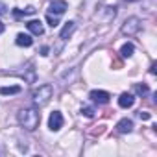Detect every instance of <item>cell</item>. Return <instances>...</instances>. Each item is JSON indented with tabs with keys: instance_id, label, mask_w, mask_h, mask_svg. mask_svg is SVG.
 <instances>
[{
	"instance_id": "obj_1",
	"label": "cell",
	"mask_w": 157,
	"mask_h": 157,
	"mask_svg": "<svg viewBox=\"0 0 157 157\" xmlns=\"http://www.w3.org/2000/svg\"><path fill=\"white\" fill-rule=\"evenodd\" d=\"M17 120H19V124H21L24 129L33 131V129L39 126V122H41V115H39V111L33 109V107H24V109L19 111Z\"/></svg>"
},
{
	"instance_id": "obj_2",
	"label": "cell",
	"mask_w": 157,
	"mask_h": 157,
	"mask_svg": "<svg viewBox=\"0 0 157 157\" xmlns=\"http://www.w3.org/2000/svg\"><path fill=\"white\" fill-rule=\"evenodd\" d=\"M52 94H54V89H52V85L44 83V85H39L37 89H33V93H32V98H33L35 105H46V104L50 102Z\"/></svg>"
},
{
	"instance_id": "obj_3",
	"label": "cell",
	"mask_w": 157,
	"mask_h": 157,
	"mask_svg": "<svg viewBox=\"0 0 157 157\" xmlns=\"http://www.w3.org/2000/svg\"><path fill=\"white\" fill-rule=\"evenodd\" d=\"M139 30H140V21H139L137 17H129V19H126L124 24H122V28H120V32H122L124 35H135Z\"/></svg>"
},
{
	"instance_id": "obj_4",
	"label": "cell",
	"mask_w": 157,
	"mask_h": 157,
	"mask_svg": "<svg viewBox=\"0 0 157 157\" xmlns=\"http://www.w3.org/2000/svg\"><path fill=\"white\" fill-rule=\"evenodd\" d=\"M68 10V6H67V2L65 0H54V2L50 4V8H48V13L50 15H63L65 11Z\"/></svg>"
},
{
	"instance_id": "obj_5",
	"label": "cell",
	"mask_w": 157,
	"mask_h": 157,
	"mask_svg": "<svg viewBox=\"0 0 157 157\" xmlns=\"http://www.w3.org/2000/svg\"><path fill=\"white\" fill-rule=\"evenodd\" d=\"M61 126H63V115H61L59 111H54V113L50 115V118H48V128H50L52 131H59Z\"/></svg>"
},
{
	"instance_id": "obj_6",
	"label": "cell",
	"mask_w": 157,
	"mask_h": 157,
	"mask_svg": "<svg viewBox=\"0 0 157 157\" xmlns=\"http://www.w3.org/2000/svg\"><path fill=\"white\" fill-rule=\"evenodd\" d=\"M91 98H93V102H96V104H107L109 102V93H105V91H91V94H89Z\"/></svg>"
},
{
	"instance_id": "obj_7",
	"label": "cell",
	"mask_w": 157,
	"mask_h": 157,
	"mask_svg": "<svg viewBox=\"0 0 157 157\" xmlns=\"http://www.w3.org/2000/svg\"><path fill=\"white\" fill-rule=\"evenodd\" d=\"M28 30L33 33V35H43L44 33V28H43V22L41 21H37V19H33V21H30L28 24Z\"/></svg>"
},
{
	"instance_id": "obj_8",
	"label": "cell",
	"mask_w": 157,
	"mask_h": 157,
	"mask_svg": "<svg viewBox=\"0 0 157 157\" xmlns=\"http://www.w3.org/2000/svg\"><path fill=\"white\" fill-rule=\"evenodd\" d=\"M135 104V96L131 93H122L120 98H118V105L120 107H131Z\"/></svg>"
},
{
	"instance_id": "obj_9",
	"label": "cell",
	"mask_w": 157,
	"mask_h": 157,
	"mask_svg": "<svg viewBox=\"0 0 157 157\" xmlns=\"http://www.w3.org/2000/svg\"><path fill=\"white\" fill-rule=\"evenodd\" d=\"M133 129V122L129 118H122L118 124H117V131L118 133H129Z\"/></svg>"
},
{
	"instance_id": "obj_10",
	"label": "cell",
	"mask_w": 157,
	"mask_h": 157,
	"mask_svg": "<svg viewBox=\"0 0 157 157\" xmlns=\"http://www.w3.org/2000/svg\"><path fill=\"white\" fill-rule=\"evenodd\" d=\"M15 43H17L19 46H26V48H28V46L33 44V39H32L30 35H26V33H19L17 39H15Z\"/></svg>"
},
{
	"instance_id": "obj_11",
	"label": "cell",
	"mask_w": 157,
	"mask_h": 157,
	"mask_svg": "<svg viewBox=\"0 0 157 157\" xmlns=\"http://www.w3.org/2000/svg\"><path fill=\"white\" fill-rule=\"evenodd\" d=\"M76 30V22H72V21H68L67 24H65V28L61 30V33H59V39H67L68 35H72V32Z\"/></svg>"
},
{
	"instance_id": "obj_12",
	"label": "cell",
	"mask_w": 157,
	"mask_h": 157,
	"mask_svg": "<svg viewBox=\"0 0 157 157\" xmlns=\"http://www.w3.org/2000/svg\"><path fill=\"white\" fill-rule=\"evenodd\" d=\"M21 93L19 85H11V87H0V94H17Z\"/></svg>"
},
{
	"instance_id": "obj_13",
	"label": "cell",
	"mask_w": 157,
	"mask_h": 157,
	"mask_svg": "<svg viewBox=\"0 0 157 157\" xmlns=\"http://www.w3.org/2000/svg\"><path fill=\"white\" fill-rule=\"evenodd\" d=\"M133 50H135V46H133L131 43H126V44L122 46V50H120V54H122L124 57H131V56H133Z\"/></svg>"
},
{
	"instance_id": "obj_14",
	"label": "cell",
	"mask_w": 157,
	"mask_h": 157,
	"mask_svg": "<svg viewBox=\"0 0 157 157\" xmlns=\"http://www.w3.org/2000/svg\"><path fill=\"white\" fill-rule=\"evenodd\" d=\"M46 21H48V24H50L52 28H56V26L59 24V19H57V15H50V13H48V15H46Z\"/></svg>"
},
{
	"instance_id": "obj_15",
	"label": "cell",
	"mask_w": 157,
	"mask_h": 157,
	"mask_svg": "<svg viewBox=\"0 0 157 157\" xmlns=\"http://www.w3.org/2000/svg\"><path fill=\"white\" fill-rule=\"evenodd\" d=\"M82 115L87 117V118H93L94 117V109L93 107H82Z\"/></svg>"
},
{
	"instance_id": "obj_16",
	"label": "cell",
	"mask_w": 157,
	"mask_h": 157,
	"mask_svg": "<svg viewBox=\"0 0 157 157\" xmlns=\"http://www.w3.org/2000/svg\"><path fill=\"white\" fill-rule=\"evenodd\" d=\"M135 91H137V94H148V87L146 85H135Z\"/></svg>"
},
{
	"instance_id": "obj_17",
	"label": "cell",
	"mask_w": 157,
	"mask_h": 157,
	"mask_svg": "<svg viewBox=\"0 0 157 157\" xmlns=\"http://www.w3.org/2000/svg\"><path fill=\"white\" fill-rule=\"evenodd\" d=\"M139 117H140L142 120H148V118H150V113H146V111H140V113H139Z\"/></svg>"
},
{
	"instance_id": "obj_18",
	"label": "cell",
	"mask_w": 157,
	"mask_h": 157,
	"mask_svg": "<svg viewBox=\"0 0 157 157\" xmlns=\"http://www.w3.org/2000/svg\"><path fill=\"white\" fill-rule=\"evenodd\" d=\"M4 13H6V4L0 2V15H4Z\"/></svg>"
},
{
	"instance_id": "obj_19",
	"label": "cell",
	"mask_w": 157,
	"mask_h": 157,
	"mask_svg": "<svg viewBox=\"0 0 157 157\" xmlns=\"http://www.w3.org/2000/svg\"><path fill=\"white\" fill-rule=\"evenodd\" d=\"M46 52H48V46H43V48H41V54L46 56Z\"/></svg>"
},
{
	"instance_id": "obj_20",
	"label": "cell",
	"mask_w": 157,
	"mask_h": 157,
	"mask_svg": "<svg viewBox=\"0 0 157 157\" xmlns=\"http://www.w3.org/2000/svg\"><path fill=\"white\" fill-rule=\"evenodd\" d=\"M2 32H4V24H2V22H0V33H2Z\"/></svg>"
}]
</instances>
